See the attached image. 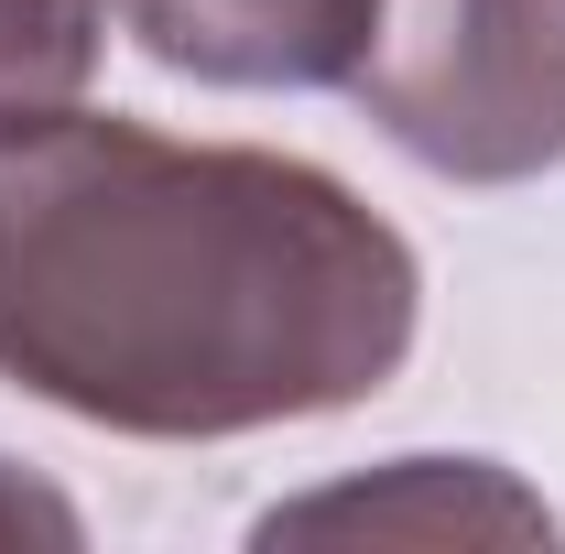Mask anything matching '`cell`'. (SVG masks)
I'll list each match as a JSON object with an SVG mask.
<instances>
[{
	"label": "cell",
	"mask_w": 565,
	"mask_h": 554,
	"mask_svg": "<svg viewBox=\"0 0 565 554\" xmlns=\"http://www.w3.org/2000/svg\"><path fill=\"white\" fill-rule=\"evenodd\" d=\"M424 262L273 141L66 109L0 141V381L131 446H228L403 381Z\"/></svg>",
	"instance_id": "6da1fadb"
},
{
	"label": "cell",
	"mask_w": 565,
	"mask_h": 554,
	"mask_svg": "<svg viewBox=\"0 0 565 554\" xmlns=\"http://www.w3.org/2000/svg\"><path fill=\"white\" fill-rule=\"evenodd\" d=\"M349 98L446 185H544L565 163V0H381Z\"/></svg>",
	"instance_id": "7a4b0ae2"
},
{
	"label": "cell",
	"mask_w": 565,
	"mask_h": 554,
	"mask_svg": "<svg viewBox=\"0 0 565 554\" xmlns=\"http://www.w3.org/2000/svg\"><path fill=\"white\" fill-rule=\"evenodd\" d=\"M250 544H555V511L500 457H392L262 511Z\"/></svg>",
	"instance_id": "3957f363"
},
{
	"label": "cell",
	"mask_w": 565,
	"mask_h": 554,
	"mask_svg": "<svg viewBox=\"0 0 565 554\" xmlns=\"http://www.w3.org/2000/svg\"><path fill=\"white\" fill-rule=\"evenodd\" d=\"M120 33L185 87H349L381 0H109Z\"/></svg>",
	"instance_id": "277c9868"
},
{
	"label": "cell",
	"mask_w": 565,
	"mask_h": 554,
	"mask_svg": "<svg viewBox=\"0 0 565 554\" xmlns=\"http://www.w3.org/2000/svg\"><path fill=\"white\" fill-rule=\"evenodd\" d=\"M109 55V0H0V141L87 109Z\"/></svg>",
	"instance_id": "5b68a950"
},
{
	"label": "cell",
	"mask_w": 565,
	"mask_h": 554,
	"mask_svg": "<svg viewBox=\"0 0 565 554\" xmlns=\"http://www.w3.org/2000/svg\"><path fill=\"white\" fill-rule=\"evenodd\" d=\"M0 544H87V522H76L66 489L22 479V468L0 457Z\"/></svg>",
	"instance_id": "8992f818"
}]
</instances>
